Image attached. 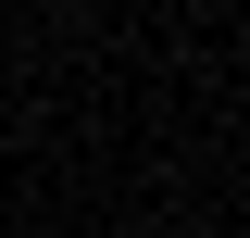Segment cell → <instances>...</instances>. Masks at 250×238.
<instances>
[{
	"mask_svg": "<svg viewBox=\"0 0 250 238\" xmlns=\"http://www.w3.org/2000/svg\"><path fill=\"white\" fill-rule=\"evenodd\" d=\"M13 13H38V0H13Z\"/></svg>",
	"mask_w": 250,
	"mask_h": 238,
	"instance_id": "obj_1",
	"label": "cell"
}]
</instances>
